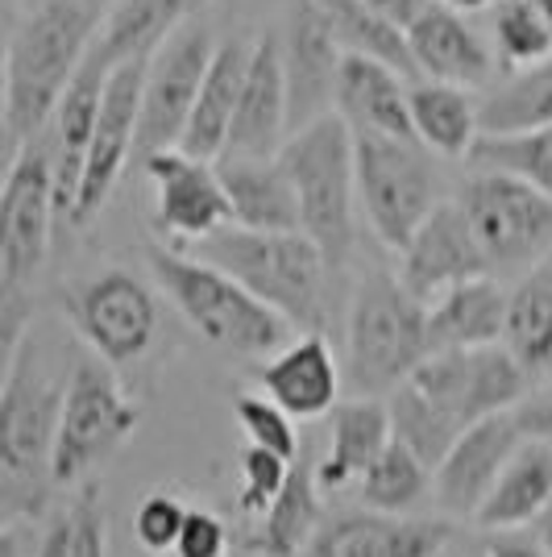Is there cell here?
<instances>
[{"mask_svg":"<svg viewBox=\"0 0 552 557\" xmlns=\"http://www.w3.org/2000/svg\"><path fill=\"white\" fill-rule=\"evenodd\" d=\"M278 163L291 175L300 200V230L321 246L328 267L341 271L357 246V209H362L353 129L337 113L321 116L287 138Z\"/></svg>","mask_w":552,"mask_h":557,"instance_id":"8","label":"cell"},{"mask_svg":"<svg viewBox=\"0 0 552 557\" xmlns=\"http://www.w3.org/2000/svg\"><path fill=\"white\" fill-rule=\"evenodd\" d=\"M216 171H221L237 230L303 233L296 187L278 159H221Z\"/></svg>","mask_w":552,"mask_h":557,"instance_id":"25","label":"cell"},{"mask_svg":"<svg viewBox=\"0 0 552 557\" xmlns=\"http://www.w3.org/2000/svg\"><path fill=\"white\" fill-rule=\"evenodd\" d=\"M428 304L391 271H369L346 321V383L353 399H391L428 362Z\"/></svg>","mask_w":552,"mask_h":557,"instance_id":"6","label":"cell"},{"mask_svg":"<svg viewBox=\"0 0 552 557\" xmlns=\"http://www.w3.org/2000/svg\"><path fill=\"white\" fill-rule=\"evenodd\" d=\"M444 9H453V13H482V9H494V4H503V0H437Z\"/></svg>","mask_w":552,"mask_h":557,"instance_id":"46","label":"cell"},{"mask_svg":"<svg viewBox=\"0 0 552 557\" xmlns=\"http://www.w3.org/2000/svg\"><path fill=\"white\" fill-rule=\"evenodd\" d=\"M552 125V59L531 71H511L482 100V134H528Z\"/></svg>","mask_w":552,"mask_h":557,"instance_id":"34","label":"cell"},{"mask_svg":"<svg viewBox=\"0 0 552 557\" xmlns=\"http://www.w3.org/2000/svg\"><path fill=\"white\" fill-rule=\"evenodd\" d=\"M187 4L191 0H113L92 50L109 67L154 59L187 25Z\"/></svg>","mask_w":552,"mask_h":557,"instance_id":"29","label":"cell"},{"mask_svg":"<svg viewBox=\"0 0 552 557\" xmlns=\"http://www.w3.org/2000/svg\"><path fill=\"white\" fill-rule=\"evenodd\" d=\"M104 549H109V520H104L100 483H84L67 499V508L54 511L38 557H104Z\"/></svg>","mask_w":552,"mask_h":557,"instance_id":"36","label":"cell"},{"mask_svg":"<svg viewBox=\"0 0 552 557\" xmlns=\"http://www.w3.org/2000/svg\"><path fill=\"white\" fill-rule=\"evenodd\" d=\"M357 200L374 237L403 255L424 221L440 209V175L424 141L353 134Z\"/></svg>","mask_w":552,"mask_h":557,"instance_id":"9","label":"cell"},{"mask_svg":"<svg viewBox=\"0 0 552 557\" xmlns=\"http://www.w3.org/2000/svg\"><path fill=\"white\" fill-rule=\"evenodd\" d=\"M200 258L237 278L266 308H275L291 329L324 333L328 325L333 267L308 233H250L229 225L200 242Z\"/></svg>","mask_w":552,"mask_h":557,"instance_id":"5","label":"cell"},{"mask_svg":"<svg viewBox=\"0 0 552 557\" xmlns=\"http://www.w3.org/2000/svg\"><path fill=\"white\" fill-rule=\"evenodd\" d=\"M253 38L237 34L225 38L216 47V59L208 67L204 92L196 100V113L184 134V146L191 159H204V163H221L225 150H229L233 134V116H237V100H241V84H246V71H250Z\"/></svg>","mask_w":552,"mask_h":557,"instance_id":"26","label":"cell"},{"mask_svg":"<svg viewBox=\"0 0 552 557\" xmlns=\"http://www.w3.org/2000/svg\"><path fill=\"white\" fill-rule=\"evenodd\" d=\"M212 29L204 22H187L166 47L150 59L146 92H141V125H138V159L146 163L162 150H179L196 113V100L204 92L208 67L216 59Z\"/></svg>","mask_w":552,"mask_h":557,"instance_id":"12","label":"cell"},{"mask_svg":"<svg viewBox=\"0 0 552 557\" xmlns=\"http://www.w3.org/2000/svg\"><path fill=\"white\" fill-rule=\"evenodd\" d=\"M511 292L494 278H474L428 304V354L503 346Z\"/></svg>","mask_w":552,"mask_h":557,"instance_id":"27","label":"cell"},{"mask_svg":"<svg viewBox=\"0 0 552 557\" xmlns=\"http://www.w3.org/2000/svg\"><path fill=\"white\" fill-rule=\"evenodd\" d=\"M233 412H237V424L246 429L250 445L266 449V454H278L283 462H300V433H296V420L287 417L278 404H271L266 395H237L233 399Z\"/></svg>","mask_w":552,"mask_h":557,"instance_id":"39","label":"cell"},{"mask_svg":"<svg viewBox=\"0 0 552 557\" xmlns=\"http://www.w3.org/2000/svg\"><path fill=\"white\" fill-rule=\"evenodd\" d=\"M536 9H540V17H544L549 29H552V0H536Z\"/></svg>","mask_w":552,"mask_h":557,"instance_id":"48","label":"cell"},{"mask_svg":"<svg viewBox=\"0 0 552 557\" xmlns=\"http://www.w3.org/2000/svg\"><path fill=\"white\" fill-rule=\"evenodd\" d=\"M337 116L353 134L419 141L412 125V84L399 71L362 59V54H346V63H341Z\"/></svg>","mask_w":552,"mask_h":557,"instance_id":"23","label":"cell"},{"mask_svg":"<svg viewBox=\"0 0 552 557\" xmlns=\"http://www.w3.org/2000/svg\"><path fill=\"white\" fill-rule=\"evenodd\" d=\"M241 491H237V508L246 516H262L278 499V491L291 479V462H283L278 454H266L258 445L241 449Z\"/></svg>","mask_w":552,"mask_h":557,"instance_id":"40","label":"cell"},{"mask_svg":"<svg viewBox=\"0 0 552 557\" xmlns=\"http://www.w3.org/2000/svg\"><path fill=\"white\" fill-rule=\"evenodd\" d=\"M150 275L175 304V312L196 329L212 349L233 358H275L291 346V325L275 308L250 296L233 275L212 267L204 258H187L171 246H150Z\"/></svg>","mask_w":552,"mask_h":557,"instance_id":"7","label":"cell"},{"mask_svg":"<svg viewBox=\"0 0 552 557\" xmlns=\"http://www.w3.org/2000/svg\"><path fill=\"white\" fill-rule=\"evenodd\" d=\"M394 442L387 399H341L328 417V454L316 466L321 491L357 487L374 458Z\"/></svg>","mask_w":552,"mask_h":557,"instance_id":"24","label":"cell"},{"mask_svg":"<svg viewBox=\"0 0 552 557\" xmlns=\"http://www.w3.org/2000/svg\"><path fill=\"white\" fill-rule=\"evenodd\" d=\"M528 374L506 346L432 354L387 399L394 442H403L437 474L453 445L482 420L515 412L528 395Z\"/></svg>","mask_w":552,"mask_h":557,"instance_id":"1","label":"cell"},{"mask_svg":"<svg viewBox=\"0 0 552 557\" xmlns=\"http://www.w3.org/2000/svg\"><path fill=\"white\" fill-rule=\"evenodd\" d=\"M494 47L511 71H531L552 59V29L540 17L536 0H503L490 9Z\"/></svg>","mask_w":552,"mask_h":557,"instance_id":"37","label":"cell"},{"mask_svg":"<svg viewBox=\"0 0 552 557\" xmlns=\"http://www.w3.org/2000/svg\"><path fill=\"white\" fill-rule=\"evenodd\" d=\"M457 205L482 246L490 271H511L552 255V196L519 175L478 166L457 191Z\"/></svg>","mask_w":552,"mask_h":557,"instance_id":"11","label":"cell"},{"mask_svg":"<svg viewBox=\"0 0 552 557\" xmlns=\"http://www.w3.org/2000/svg\"><path fill=\"white\" fill-rule=\"evenodd\" d=\"M515 420H519V429H524L528 442L552 445V387H544L540 395L524 399V404L515 408Z\"/></svg>","mask_w":552,"mask_h":557,"instance_id":"43","label":"cell"},{"mask_svg":"<svg viewBox=\"0 0 552 557\" xmlns=\"http://www.w3.org/2000/svg\"><path fill=\"white\" fill-rule=\"evenodd\" d=\"M552 508V445L549 442H524L519 454L511 458L503 479L494 483L490 499L474 516V524L486 533H511L536 524Z\"/></svg>","mask_w":552,"mask_h":557,"instance_id":"30","label":"cell"},{"mask_svg":"<svg viewBox=\"0 0 552 557\" xmlns=\"http://www.w3.org/2000/svg\"><path fill=\"white\" fill-rule=\"evenodd\" d=\"M100 34L92 0H42L4 50V146L9 159L42 138Z\"/></svg>","mask_w":552,"mask_h":557,"instance_id":"2","label":"cell"},{"mask_svg":"<svg viewBox=\"0 0 552 557\" xmlns=\"http://www.w3.org/2000/svg\"><path fill=\"white\" fill-rule=\"evenodd\" d=\"M486 557H552L544 549V541L524 529H511V533H490L482 541Z\"/></svg>","mask_w":552,"mask_h":557,"instance_id":"44","label":"cell"},{"mask_svg":"<svg viewBox=\"0 0 552 557\" xmlns=\"http://www.w3.org/2000/svg\"><path fill=\"white\" fill-rule=\"evenodd\" d=\"M67 383L42 371L34 333L4 362L0 387V520L13 529L47 508L54 487V442Z\"/></svg>","mask_w":552,"mask_h":557,"instance_id":"3","label":"cell"},{"mask_svg":"<svg viewBox=\"0 0 552 557\" xmlns=\"http://www.w3.org/2000/svg\"><path fill=\"white\" fill-rule=\"evenodd\" d=\"M432 487V470L415 458L403 442H391L357 483V499L366 511L382 516H407V511L428 495Z\"/></svg>","mask_w":552,"mask_h":557,"instance_id":"35","label":"cell"},{"mask_svg":"<svg viewBox=\"0 0 552 557\" xmlns=\"http://www.w3.org/2000/svg\"><path fill=\"white\" fill-rule=\"evenodd\" d=\"M324 529L321 508V483H316V466L300 458L291 466L287 487L278 491V499L258 516V529L246 533V549L258 557H303L308 545Z\"/></svg>","mask_w":552,"mask_h":557,"instance_id":"28","label":"cell"},{"mask_svg":"<svg viewBox=\"0 0 552 557\" xmlns=\"http://www.w3.org/2000/svg\"><path fill=\"white\" fill-rule=\"evenodd\" d=\"M141 408L125 395L121 379L96 354L71 367L59 442H54V487H75L96 466L121 454V445L138 433Z\"/></svg>","mask_w":552,"mask_h":557,"instance_id":"10","label":"cell"},{"mask_svg":"<svg viewBox=\"0 0 552 557\" xmlns=\"http://www.w3.org/2000/svg\"><path fill=\"white\" fill-rule=\"evenodd\" d=\"M146 75H150V59L121 63V67H113V75H109L104 109H100V125H96L88 163H84V184H79V200H75L71 230H88V225H92L96 216L104 212L116 184H121L125 166L138 159V125H141Z\"/></svg>","mask_w":552,"mask_h":557,"instance_id":"14","label":"cell"},{"mask_svg":"<svg viewBox=\"0 0 552 557\" xmlns=\"http://www.w3.org/2000/svg\"><path fill=\"white\" fill-rule=\"evenodd\" d=\"M287 138H291V100L283 75V47L278 34H258L225 159H278Z\"/></svg>","mask_w":552,"mask_h":557,"instance_id":"19","label":"cell"},{"mask_svg":"<svg viewBox=\"0 0 552 557\" xmlns=\"http://www.w3.org/2000/svg\"><path fill=\"white\" fill-rule=\"evenodd\" d=\"M184 520H187L184 504L175 495H166V491H154L134 511V536H138V545L146 554H166V549L175 554L179 533H184Z\"/></svg>","mask_w":552,"mask_h":557,"instance_id":"41","label":"cell"},{"mask_svg":"<svg viewBox=\"0 0 552 557\" xmlns=\"http://www.w3.org/2000/svg\"><path fill=\"white\" fill-rule=\"evenodd\" d=\"M154 187V225L171 242H208L233 225V209L216 163L191 159L187 150H162L141 163Z\"/></svg>","mask_w":552,"mask_h":557,"instance_id":"16","label":"cell"},{"mask_svg":"<svg viewBox=\"0 0 552 557\" xmlns=\"http://www.w3.org/2000/svg\"><path fill=\"white\" fill-rule=\"evenodd\" d=\"M453 536L457 529L449 520L346 511L337 520H324L303 557H444Z\"/></svg>","mask_w":552,"mask_h":557,"instance_id":"20","label":"cell"},{"mask_svg":"<svg viewBox=\"0 0 552 557\" xmlns=\"http://www.w3.org/2000/svg\"><path fill=\"white\" fill-rule=\"evenodd\" d=\"M262 395L278 404L291 420L333 417L341 404V367L333 358V346L324 333H300L291 346H283L275 358H266L258 371Z\"/></svg>","mask_w":552,"mask_h":557,"instance_id":"21","label":"cell"},{"mask_svg":"<svg viewBox=\"0 0 552 557\" xmlns=\"http://www.w3.org/2000/svg\"><path fill=\"white\" fill-rule=\"evenodd\" d=\"M412 125H415V138L424 141L432 154L469 159L474 146L482 141V104L465 92V88L437 84V79H415Z\"/></svg>","mask_w":552,"mask_h":557,"instance_id":"31","label":"cell"},{"mask_svg":"<svg viewBox=\"0 0 552 557\" xmlns=\"http://www.w3.org/2000/svg\"><path fill=\"white\" fill-rule=\"evenodd\" d=\"M54 230H59L54 150L42 134L9 159V175L0 191V349H4V362L29 337V292L50 255Z\"/></svg>","mask_w":552,"mask_h":557,"instance_id":"4","label":"cell"},{"mask_svg":"<svg viewBox=\"0 0 552 557\" xmlns=\"http://www.w3.org/2000/svg\"><path fill=\"white\" fill-rule=\"evenodd\" d=\"M225 549H229V529H225V520L204 508H187L175 557H225Z\"/></svg>","mask_w":552,"mask_h":557,"instance_id":"42","label":"cell"},{"mask_svg":"<svg viewBox=\"0 0 552 557\" xmlns=\"http://www.w3.org/2000/svg\"><path fill=\"white\" fill-rule=\"evenodd\" d=\"M536 536H540V541H544V549H549V554H552V508L544 511V516H540V520H536Z\"/></svg>","mask_w":552,"mask_h":557,"instance_id":"47","label":"cell"},{"mask_svg":"<svg viewBox=\"0 0 552 557\" xmlns=\"http://www.w3.org/2000/svg\"><path fill=\"white\" fill-rule=\"evenodd\" d=\"M328 17H333V29L341 38V50L346 54H362V59H374L382 67L399 71L407 84L419 79L412 59V42H407V25L391 22L382 13H374L366 4H353V0H324Z\"/></svg>","mask_w":552,"mask_h":557,"instance_id":"33","label":"cell"},{"mask_svg":"<svg viewBox=\"0 0 552 557\" xmlns=\"http://www.w3.org/2000/svg\"><path fill=\"white\" fill-rule=\"evenodd\" d=\"M353 4H366V9H374V13H382V17H391L399 25H412L432 0H353Z\"/></svg>","mask_w":552,"mask_h":557,"instance_id":"45","label":"cell"},{"mask_svg":"<svg viewBox=\"0 0 552 557\" xmlns=\"http://www.w3.org/2000/svg\"><path fill=\"white\" fill-rule=\"evenodd\" d=\"M490 262H486L478 237L469 230L461 205H440L424 230L407 242V250L399 255V278L419 304L440 300L444 292H453L461 283L474 278H490Z\"/></svg>","mask_w":552,"mask_h":557,"instance_id":"17","label":"cell"},{"mask_svg":"<svg viewBox=\"0 0 552 557\" xmlns=\"http://www.w3.org/2000/svg\"><path fill=\"white\" fill-rule=\"evenodd\" d=\"M503 346L524 367L528 379L552 374V255H544L515 283L506 308Z\"/></svg>","mask_w":552,"mask_h":557,"instance_id":"32","label":"cell"},{"mask_svg":"<svg viewBox=\"0 0 552 557\" xmlns=\"http://www.w3.org/2000/svg\"><path fill=\"white\" fill-rule=\"evenodd\" d=\"M407 42L419 79H437L453 88H490L494 79V50L486 47V38L465 22L461 13L444 4H428L412 25H407Z\"/></svg>","mask_w":552,"mask_h":557,"instance_id":"22","label":"cell"},{"mask_svg":"<svg viewBox=\"0 0 552 557\" xmlns=\"http://www.w3.org/2000/svg\"><path fill=\"white\" fill-rule=\"evenodd\" d=\"M524 442L528 437H524L515 412H499V417L474 424L432 474L440 508L449 516H469L474 520Z\"/></svg>","mask_w":552,"mask_h":557,"instance_id":"18","label":"cell"},{"mask_svg":"<svg viewBox=\"0 0 552 557\" xmlns=\"http://www.w3.org/2000/svg\"><path fill=\"white\" fill-rule=\"evenodd\" d=\"M96 9H100V13H104V9H109V4H113V0H92Z\"/></svg>","mask_w":552,"mask_h":557,"instance_id":"50","label":"cell"},{"mask_svg":"<svg viewBox=\"0 0 552 557\" xmlns=\"http://www.w3.org/2000/svg\"><path fill=\"white\" fill-rule=\"evenodd\" d=\"M67 317L84 346L109 367L138 362L159 337V300L129 271H100L67 292Z\"/></svg>","mask_w":552,"mask_h":557,"instance_id":"13","label":"cell"},{"mask_svg":"<svg viewBox=\"0 0 552 557\" xmlns=\"http://www.w3.org/2000/svg\"><path fill=\"white\" fill-rule=\"evenodd\" d=\"M278 47H283V75L291 100V134H300L312 121L337 113V79L346 50L324 0H291Z\"/></svg>","mask_w":552,"mask_h":557,"instance_id":"15","label":"cell"},{"mask_svg":"<svg viewBox=\"0 0 552 557\" xmlns=\"http://www.w3.org/2000/svg\"><path fill=\"white\" fill-rule=\"evenodd\" d=\"M469 163L519 175L531 187H540L544 196H552V125L528 129V134H503V138L482 134V141L469 154Z\"/></svg>","mask_w":552,"mask_h":557,"instance_id":"38","label":"cell"},{"mask_svg":"<svg viewBox=\"0 0 552 557\" xmlns=\"http://www.w3.org/2000/svg\"><path fill=\"white\" fill-rule=\"evenodd\" d=\"M444 557H486V549H482V541L474 545V549H465V554H444Z\"/></svg>","mask_w":552,"mask_h":557,"instance_id":"49","label":"cell"}]
</instances>
